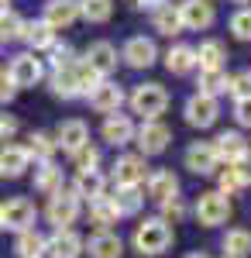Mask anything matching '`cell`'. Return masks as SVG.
<instances>
[{
  "label": "cell",
  "instance_id": "6da1fadb",
  "mask_svg": "<svg viewBox=\"0 0 251 258\" xmlns=\"http://www.w3.org/2000/svg\"><path fill=\"white\" fill-rule=\"evenodd\" d=\"M48 83H52V93H55V97L73 100V97H86L100 83V76L83 59H76L73 66H66V69H52V80Z\"/></svg>",
  "mask_w": 251,
  "mask_h": 258
},
{
  "label": "cell",
  "instance_id": "7a4b0ae2",
  "mask_svg": "<svg viewBox=\"0 0 251 258\" xmlns=\"http://www.w3.org/2000/svg\"><path fill=\"white\" fill-rule=\"evenodd\" d=\"M131 241H135V251H141V255H162L172 244V227L162 217H152V220H145V224H138Z\"/></svg>",
  "mask_w": 251,
  "mask_h": 258
},
{
  "label": "cell",
  "instance_id": "3957f363",
  "mask_svg": "<svg viewBox=\"0 0 251 258\" xmlns=\"http://www.w3.org/2000/svg\"><path fill=\"white\" fill-rule=\"evenodd\" d=\"M165 107H169V93H165L162 83L135 86V93H131V110L135 114H141L145 120H158V114H165Z\"/></svg>",
  "mask_w": 251,
  "mask_h": 258
},
{
  "label": "cell",
  "instance_id": "277c9868",
  "mask_svg": "<svg viewBox=\"0 0 251 258\" xmlns=\"http://www.w3.org/2000/svg\"><path fill=\"white\" fill-rule=\"evenodd\" d=\"M45 217L55 224V231H66L69 224H76V217H79V197L73 193V186H58L55 193L48 197Z\"/></svg>",
  "mask_w": 251,
  "mask_h": 258
},
{
  "label": "cell",
  "instance_id": "5b68a950",
  "mask_svg": "<svg viewBox=\"0 0 251 258\" xmlns=\"http://www.w3.org/2000/svg\"><path fill=\"white\" fill-rule=\"evenodd\" d=\"M172 141V131L162 120H145L141 127H135V145L141 148V155H162Z\"/></svg>",
  "mask_w": 251,
  "mask_h": 258
},
{
  "label": "cell",
  "instance_id": "8992f818",
  "mask_svg": "<svg viewBox=\"0 0 251 258\" xmlns=\"http://www.w3.org/2000/svg\"><path fill=\"white\" fill-rule=\"evenodd\" d=\"M231 217V200L224 197V193H200L196 200V220L203 224V227H217V224H224V220Z\"/></svg>",
  "mask_w": 251,
  "mask_h": 258
},
{
  "label": "cell",
  "instance_id": "52a82bcc",
  "mask_svg": "<svg viewBox=\"0 0 251 258\" xmlns=\"http://www.w3.org/2000/svg\"><path fill=\"white\" fill-rule=\"evenodd\" d=\"M0 214H4V227H11V231H31L35 227V217H38V210H35V203L28 197H14L7 200V203H0Z\"/></svg>",
  "mask_w": 251,
  "mask_h": 258
},
{
  "label": "cell",
  "instance_id": "ba28073f",
  "mask_svg": "<svg viewBox=\"0 0 251 258\" xmlns=\"http://www.w3.org/2000/svg\"><path fill=\"white\" fill-rule=\"evenodd\" d=\"M7 76H11V83H14L18 90H24V86H35V83H41V76H45V66H41V59H35V52H21V55H14V59H11Z\"/></svg>",
  "mask_w": 251,
  "mask_h": 258
},
{
  "label": "cell",
  "instance_id": "9c48e42d",
  "mask_svg": "<svg viewBox=\"0 0 251 258\" xmlns=\"http://www.w3.org/2000/svg\"><path fill=\"white\" fill-rule=\"evenodd\" d=\"M120 59L128 62L131 69H148V66H155V59H158V45H155L152 38H145V35H135V38L124 41Z\"/></svg>",
  "mask_w": 251,
  "mask_h": 258
},
{
  "label": "cell",
  "instance_id": "30bf717a",
  "mask_svg": "<svg viewBox=\"0 0 251 258\" xmlns=\"http://www.w3.org/2000/svg\"><path fill=\"white\" fill-rule=\"evenodd\" d=\"M182 114H186V124L190 127H210L213 120L220 117V103L213 97H203V93H193V97L186 100V107H182Z\"/></svg>",
  "mask_w": 251,
  "mask_h": 258
},
{
  "label": "cell",
  "instance_id": "8fae6325",
  "mask_svg": "<svg viewBox=\"0 0 251 258\" xmlns=\"http://www.w3.org/2000/svg\"><path fill=\"white\" fill-rule=\"evenodd\" d=\"M179 18H182V28H190V31H207L217 21V11H213L210 0H182Z\"/></svg>",
  "mask_w": 251,
  "mask_h": 258
},
{
  "label": "cell",
  "instance_id": "7c38bea8",
  "mask_svg": "<svg viewBox=\"0 0 251 258\" xmlns=\"http://www.w3.org/2000/svg\"><path fill=\"white\" fill-rule=\"evenodd\" d=\"M86 100H90V107H93L97 114H117L120 103H124V90L110 80H100L97 86L86 93Z\"/></svg>",
  "mask_w": 251,
  "mask_h": 258
},
{
  "label": "cell",
  "instance_id": "4fadbf2b",
  "mask_svg": "<svg viewBox=\"0 0 251 258\" xmlns=\"http://www.w3.org/2000/svg\"><path fill=\"white\" fill-rule=\"evenodd\" d=\"M186 169L196 172V176H213V172L220 169V159H217L210 141H193V145L186 148Z\"/></svg>",
  "mask_w": 251,
  "mask_h": 258
},
{
  "label": "cell",
  "instance_id": "5bb4252c",
  "mask_svg": "<svg viewBox=\"0 0 251 258\" xmlns=\"http://www.w3.org/2000/svg\"><path fill=\"white\" fill-rule=\"evenodd\" d=\"M90 141V127L83 124L79 117H69V120H62L55 127V148H62V152H79L83 145Z\"/></svg>",
  "mask_w": 251,
  "mask_h": 258
},
{
  "label": "cell",
  "instance_id": "9a60e30c",
  "mask_svg": "<svg viewBox=\"0 0 251 258\" xmlns=\"http://www.w3.org/2000/svg\"><path fill=\"white\" fill-rule=\"evenodd\" d=\"M45 255L48 258H79L83 255V238H79L73 227L55 231L52 238H45Z\"/></svg>",
  "mask_w": 251,
  "mask_h": 258
},
{
  "label": "cell",
  "instance_id": "2e32d148",
  "mask_svg": "<svg viewBox=\"0 0 251 258\" xmlns=\"http://www.w3.org/2000/svg\"><path fill=\"white\" fill-rule=\"evenodd\" d=\"M145 155H120L114 162V182L117 186H141L148 172H145Z\"/></svg>",
  "mask_w": 251,
  "mask_h": 258
},
{
  "label": "cell",
  "instance_id": "e0dca14e",
  "mask_svg": "<svg viewBox=\"0 0 251 258\" xmlns=\"http://www.w3.org/2000/svg\"><path fill=\"white\" fill-rule=\"evenodd\" d=\"M83 62L97 73L100 80H107V76L117 69V48L110 45V41H93V45L86 48V59Z\"/></svg>",
  "mask_w": 251,
  "mask_h": 258
},
{
  "label": "cell",
  "instance_id": "ac0fdd59",
  "mask_svg": "<svg viewBox=\"0 0 251 258\" xmlns=\"http://www.w3.org/2000/svg\"><path fill=\"white\" fill-rule=\"evenodd\" d=\"M76 18H79V0H48L41 21H45L52 31H62V28H69Z\"/></svg>",
  "mask_w": 251,
  "mask_h": 258
},
{
  "label": "cell",
  "instance_id": "d6986e66",
  "mask_svg": "<svg viewBox=\"0 0 251 258\" xmlns=\"http://www.w3.org/2000/svg\"><path fill=\"white\" fill-rule=\"evenodd\" d=\"M210 145H213V152H217V159L227 162V165H234V162L248 152V141H244V135H241V131H220Z\"/></svg>",
  "mask_w": 251,
  "mask_h": 258
},
{
  "label": "cell",
  "instance_id": "ffe728a7",
  "mask_svg": "<svg viewBox=\"0 0 251 258\" xmlns=\"http://www.w3.org/2000/svg\"><path fill=\"white\" fill-rule=\"evenodd\" d=\"M31 165L24 145H0V179H18Z\"/></svg>",
  "mask_w": 251,
  "mask_h": 258
},
{
  "label": "cell",
  "instance_id": "44dd1931",
  "mask_svg": "<svg viewBox=\"0 0 251 258\" xmlns=\"http://www.w3.org/2000/svg\"><path fill=\"white\" fill-rule=\"evenodd\" d=\"M103 141H110L114 148H120V145H128V141H135V120L128 117V114H107V120H103Z\"/></svg>",
  "mask_w": 251,
  "mask_h": 258
},
{
  "label": "cell",
  "instance_id": "7402d4cb",
  "mask_svg": "<svg viewBox=\"0 0 251 258\" xmlns=\"http://www.w3.org/2000/svg\"><path fill=\"white\" fill-rule=\"evenodd\" d=\"M145 186H148V197L158 200V203L179 197V179L172 176V169H158V172H152V176L145 179Z\"/></svg>",
  "mask_w": 251,
  "mask_h": 258
},
{
  "label": "cell",
  "instance_id": "603a6c76",
  "mask_svg": "<svg viewBox=\"0 0 251 258\" xmlns=\"http://www.w3.org/2000/svg\"><path fill=\"white\" fill-rule=\"evenodd\" d=\"M73 193H76L79 200H100L107 197V179L100 176L97 169H90V172H76V182H73Z\"/></svg>",
  "mask_w": 251,
  "mask_h": 258
},
{
  "label": "cell",
  "instance_id": "cb8c5ba5",
  "mask_svg": "<svg viewBox=\"0 0 251 258\" xmlns=\"http://www.w3.org/2000/svg\"><path fill=\"white\" fill-rule=\"evenodd\" d=\"M165 69H169L172 76H186V73H193V69H196V48H193V45H172V48L165 52Z\"/></svg>",
  "mask_w": 251,
  "mask_h": 258
},
{
  "label": "cell",
  "instance_id": "d4e9b609",
  "mask_svg": "<svg viewBox=\"0 0 251 258\" xmlns=\"http://www.w3.org/2000/svg\"><path fill=\"white\" fill-rule=\"evenodd\" d=\"M86 248H90V258H120L124 255V241L117 238L114 231H97Z\"/></svg>",
  "mask_w": 251,
  "mask_h": 258
},
{
  "label": "cell",
  "instance_id": "484cf974",
  "mask_svg": "<svg viewBox=\"0 0 251 258\" xmlns=\"http://www.w3.org/2000/svg\"><path fill=\"white\" fill-rule=\"evenodd\" d=\"M152 24H155V31H158V35H169V38L179 35V31H182L179 7H172V4H165V0H162V4L152 11Z\"/></svg>",
  "mask_w": 251,
  "mask_h": 258
},
{
  "label": "cell",
  "instance_id": "4316f807",
  "mask_svg": "<svg viewBox=\"0 0 251 258\" xmlns=\"http://www.w3.org/2000/svg\"><path fill=\"white\" fill-rule=\"evenodd\" d=\"M21 38L38 52V48H52V45H55V31H52L45 21H24V24H21Z\"/></svg>",
  "mask_w": 251,
  "mask_h": 258
},
{
  "label": "cell",
  "instance_id": "83f0119b",
  "mask_svg": "<svg viewBox=\"0 0 251 258\" xmlns=\"http://www.w3.org/2000/svg\"><path fill=\"white\" fill-rule=\"evenodd\" d=\"M110 203L117 207L120 217H135L138 210H141V203H145V197H141L138 186H117V193L110 197Z\"/></svg>",
  "mask_w": 251,
  "mask_h": 258
},
{
  "label": "cell",
  "instance_id": "f1b7e54d",
  "mask_svg": "<svg viewBox=\"0 0 251 258\" xmlns=\"http://www.w3.org/2000/svg\"><path fill=\"white\" fill-rule=\"evenodd\" d=\"M224 59H227V48H224V41H203L200 48H196V66L200 69H224Z\"/></svg>",
  "mask_w": 251,
  "mask_h": 258
},
{
  "label": "cell",
  "instance_id": "f546056e",
  "mask_svg": "<svg viewBox=\"0 0 251 258\" xmlns=\"http://www.w3.org/2000/svg\"><path fill=\"white\" fill-rule=\"evenodd\" d=\"M31 182H35L38 193H48V197H52L58 186H62V169H58L55 162H38V169H35V179H31Z\"/></svg>",
  "mask_w": 251,
  "mask_h": 258
},
{
  "label": "cell",
  "instance_id": "4dcf8cb0",
  "mask_svg": "<svg viewBox=\"0 0 251 258\" xmlns=\"http://www.w3.org/2000/svg\"><path fill=\"white\" fill-rule=\"evenodd\" d=\"M227 86H231V76L224 73V69H200V93L203 97H220V93H227Z\"/></svg>",
  "mask_w": 251,
  "mask_h": 258
},
{
  "label": "cell",
  "instance_id": "1f68e13d",
  "mask_svg": "<svg viewBox=\"0 0 251 258\" xmlns=\"http://www.w3.org/2000/svg\"><path fill=\"white\" fill-rule=\"evenodd\" d=\"M24 152H28V159H35V162H52V155H55V138L45 135V131H31Z\"/></svg>",
  "mask_w": 251,
  "mask_h": 258
},
{
  "label": "cell",
  "instance_id": "d6a6232c",
  "mask_svg": "<svg viewBox=\"0 0 251 258\" xmlns=\"http://www.w3.org/2000/svg\"><path fill=\"white\" fill-rule=\"evenodd\" d=\"M14 251H18L21 258H41L45 255V234L41 231H21L18 241H14Z\"/></svg>",
  "mask_w": 251,
  "mask_h": 258
},
{
  "label": "cell",
  "instance_id": "836d02e7",
  "mask_svg": "<svg viewBox=\"0 0 251 258\" xmlns=\"http://www.w3.org/2000/svg\"><path fill=\"white\" fill-rule=\"evenodd\" d=\"M79 18L90 24H107L114 18V0H79Z\"/></svg>",
  "mask_w": 251,
  "mask_h": 258
},
{
  "label": "cell",
  "instance_id": "e575fe53",
  "mask_svg": "<svg viewBox=\"0 0 251 258\" xmlns=\"http://www.w3.org/2000/svg\"><path fill=\"white\" fill-rule=\"evenodd\" d=\"M224 251H227L224 258H248L251 255V231H244V227L227 231L224 234Z\"/></svg>",
  "mask_w": 251,
  "mask_h": 258
},
{
  "label": "cell",
  "instance_id": "d590c367",
  "mask_svg": "<svg viewBox=\"0 0 251 258\" xmlns=\"http://www.w3.org/2000/svg\"><path fill=\"white\" fill-rule=\"evenodd\" d=\"M117 207L110 203V197H100V200H93L90 203V220L97 224L100 231H110V224H117Z\"/></svg>",
  "mask_w": 251,
  "mask_h": 258
},
{
  "label": "cell",
  "instance_id": "8d00e7d4",
  "mask_svg": "<svg viewBox=\"0 0 251 258\" xmlns=\"http://www.w3.org/2000/svg\"><path fill=\"white\" fill-rule=\"evenodd\" d=\"M73 165H76V172H90V169H97V165H100V152L86 141L79 152H73Z\"/></svg>",
  "mask_w": 251,
  "mask_h": 258
},
{
  "label": "cell",
  "instance_id": "74e56055",
  "mask_svg": "<svg viewBox=\"0 0 251 258\" xmlns=\"http://www.w3.org/2000/svg\"><path fill=\"white\" fill-rule=\"evenodd\" d=\"M231 31L237 41H251V7H241L231 18Z\"/></svg>",
  "mask_w": 251,
  "mask_h": 258
},
{
  "label": "cell",
  "instance_id": "f35d334b",
  "mask_svg": "<svg viewBox=\"0 0 251 258\" xmlns=\"http://www.w3.org/2000/svg\"><path fill=\"white\" fill-rule=\"evenodd\" d=\"M227 93H234V100H251V69H241L231 76Z\"/></svg>",
  "mask_w": 251,
  "mask_h": 258
},
{
  "label": "cell",
  "instance_id": "ab89813d",
  "mask_svg": "<svg viewBox=\"0 0 251 258\" xmlns=\"http://www.w3.org/2000/svg\"><path fill=\"white\" fill-rule=\"evenodd\" d=\"M237 189H244V186H241V179H237V172H234L231 165H227V169H217V193L231 197Z\"/></svg>",
  "mask_w": 251,
  "mask_h": 258
},
{
  "label": "cell",
  "instance_id": "60d3db41",
  "mask_svg": "<svg viewBox=\"0 0 251 258\" xmlns=\"http://www.w3.org/2000/svg\"><path fill=\"white\" fill-rule=\"evenodd\" d=\"M21 24H24V21H21L14 11H4V14H0V41L21 38Z\"/></svg>",
  "mask_w": 251,
  "mask_h": 258
},
{
  "label": "cell",
  "instance_id": "b9f144b4",
  "mask_svg": "<svg viewBox=\"0 0 251 258\" xmlns=\"http://www.w3.org/2000/svg\"><path fill=\"white\" fill-rule=\"evenodd\" d=\"M186 217V203H182V200L179 197H172V200H162V220H165V224H169V220H182Z\"/></svg>",
  "mask_w": 251,
  "mask_h": 258
},
{
  "label": "cell",
  "instance_id": "7bdbcfd3",
  "mask_svg": "<svg viewBox=\"0 0 251 258\" xmlns=\"http://www.w3.org/2000/svg\"><path fill=\"white\" fill-rule=\"evenodd\" d=\"M73 62H76L73 45H52V69H66V66H73Z\"/></svg>",
  "mask_w": 251,
  "mask_h": 258
},
{
  "label": "cell",
  "instance_id": "ee69618b",
  "mask_svg": "<svg viewBox=\"0 0 251 258\" xmlns=\"http://www.w3.org/2000/svg\"><path fill=\"white\" fill-rule=\"evenodd\" d=\"M231 169L237 172V179H241V186H251V148H248V152H244V155H241L237 162H234Z\"/></svg>",
  "mask_w": 251,
  "mask_h": 258
},
{
  "label": "cell",
  "instance_id": "f6af8a7d",
  "mask_svg": "<svg viewBox=\"0 0 251 258\" xmlns=\"http://www.w3.org/2000/svg\"><path fill=\"white\" fill-rule=\"evenodd\" d=\"M18 117L14 114H0V141H11L14 135H18Z\"/></svg>",
  "mask_w": 251,
  "mask_h": 258
},
{
  "label": "cell",
  "instance_id": "bcb514c9",
  "mask_svg": "<svg viewBox=\"0 0 251 258\" xmlns=\"http://www.w3.org/2000/svg\"><path fill=\"white\" fill-rule=\"evenodd\" d=\"M234 117L241 127H251V100H234Z\"/></svg>",
  "mask_w": 251,
  "mask_h": 258
},
{
  "label": "cell",
  "instance_id": "7dc6e473",
  "mask_svg": "<svg viewBox=\"0 0 251 258\" xmlns=\"http://www.w3.org/2000/svg\"><path fill=\"white\" fill-rule=\"evenodd\" d=\"M14 93H18V86L11 83V76H7V73H0V103H11V100H14Z\"/></svg>",
  "mask_w": 251,
  "mask_h": 258
},
{
  "label": "cell",
  "instance_id": "c3c4849f",
  "mask_svg": "<svg viewBox=\"0 0 251 258\" xmlns=\"http://www.w3.org/2000/svg\"><path fill=\"white\" fill-rule=\"evenodd\" d=\"M131 4H135V7H152V11H155L162 0H131Z\"/></svg>",
  "mask_w": 251,
  "mask_h": 258
},
{
  "label": "cell",
  "instance_id": "681fc988",
  "mask_svg": "<svg viewBox=\"0 0 251 258\" xmlns=\"http://www.w3.org/2000/svg\"><path fill=\"white\" fill-rule=\"evenodd\" d=\"M7 4H11V0H0V14H4V11H11V7H7Z\"/></svg>",
  "mask_w": 251,
  "mask_h": 258
},
{
  "label": "cell",
  "instance_id": "f907efd6",
  "mask_svg": "<svg viewBox=\"0 0 251 258\" xmlns=\"http://www.w3.org/2000/svg\"><path fill=\"white\" fill-rule=\"evenodd\" d=\"M186 258H210V255H203V251H193V255H186Z\"/></svg>",
  "mask_w": 251,
  "mask_h": 258
},
{
  "label": "cell",
  "instance_id": "816d5d0a",
  "mask_svg": "<svg viewBox=\"0 0 251 258\" xmlns=\"http://www.w3.org/2000/svg\"><path fill=\"white\" fill-rule=\"evenodd\" d=\"M234 4H251V0H234Z\"/></svg>",
  "mask_w": 251,
  "mask_h": 258
},
{
  "label": "cell",
  "instance_id": "f5cc1de1",
  "mask_svg": "<svg viewBox=\"0 0 251 258\" xmlns=\"http://www.w3.org/2000/svg\"><path fill=\"white\" fill-rule=\"evenodd\" d=\"M0 227H4V214H0Z\"/></svg>",
  "mask_w": 251,
  "mask_h": 258
}]
</instances>
